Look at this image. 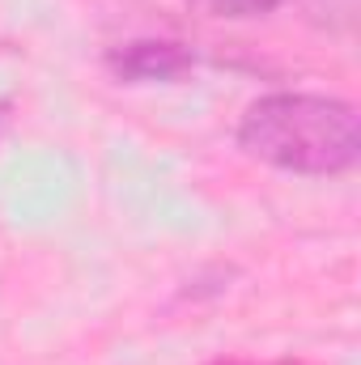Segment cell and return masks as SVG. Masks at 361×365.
<instances>
[{"label": "cell", "instance_id": "cell-1", "mask_svg": "<svg viewBox=\"0 0 361 365\" xmlns=\"http://www.w3.org/2000/svg\"><path fill=\"white\" fill-rule=\"evenodd\" d=\"M238 149L285 175H345L361 153L357 106L327 93H264L238 119Z\"/></svg>", "mask_w": 361, "mask_h": 365}, {"label": "cell", "instance_id": "cell-2", "mask_svg": "<svg viewBox=\"0 0 361 365\" xmlns=\"http://www.w3.org/2000/svg\"><path fill=\"white\" fill-rule=\"evenodd\" d=\"M106 68L128 86H153V81H179L183 73L195 68V51L187 43L166 38H136L106 56Z\"/></svg>", "mask_w": 361, "mask_h": 365}, {"label": "cell", "instance_id": "cell-3", "mask_svg": "<svg viewBox=\"0 0 361 365\" xmlns=\"http://www.w3.org/2000/svg\"><path fill=\"white\" fill-rule=\"evenodd\" d=\"M285 0H187V9L217 17V21H251V17H268Z\"/></svg>", "mask_w": 361, "mask_h": 365}, {"label": "cell", "instance_id": "cell-4", "mask_svg": "<svg viewBox=\"0 0 361 365\" xmlns=\"http://www.w3.org/2000/svg\"><path fill=\"white\" fill-rule=\"evenodd\" d=\"M213 365H306V361H213Z\"/></svg>", "mask_w": 361, "mask_h": 365}, {"label": "cell", "instance_id": "cell-5", "mask_svg": "<svg viewBox=\"0 0 361 365\" xmlns=\"http://www.w3.org/2000/svg\"><path fill=\"white\" fill-rule=\"evenodd\" d=\"M4 128H9V102H0V136H4Z\"/></svg>", "mask_w": 361, "mask_h": 365}]
</instances>
